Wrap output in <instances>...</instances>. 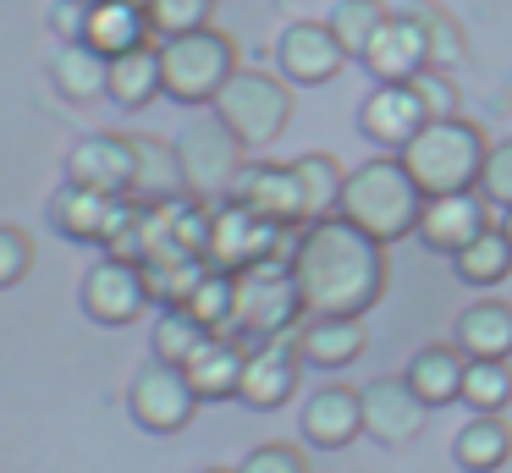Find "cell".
<instances>
[{
	"label": "cell",
	"mask_w": 512,
	"mask_h": 473,
	"mask_svg": "<svg viewBox=\"0 0 512 473\" xmlns=\"http://www.w3.org/2000/svg\"><path fill=\"white\" fill-rule=\"evenodd\" d=\"M237 473H309V457L292 440H265V446H254L237 462Z\"/></svg>",
	"instance_id": "cell-39"
},
{
	"label": "cell",
	"mask_w": 512,
	"mask_h": 473,
	"mask_svg": "<svg viewBox=\"0 0 512 473\" xmlns=\"http://www.w3.org/2000/svg\"><path fill=\"white\" fill-rule=\"evenodd\" d=\"M78 308L105 330H122L133 325L138 314H149V286H144V264L138 259H122V253H100V259L83 270V286H78Z\"/></svg>",
	"instance_id": "cell-9"
},
{
	"label": "cell",
	"mask_w": 512,
	"mask_h": 473,
	"mask_svg": "<svg viewBox=\"0 0 512 473\" xmlns=\"http://www.w3.org/2000/svg\"><path fill=\"white\" fill-rule=\"evenodd\" d=\"M138 204H166V198H193L188 176H182L177 143L149 138V132H133V193Z\"/></svg>",
	"instance_id": "cell-25"
},
{
	"label": "cell",
	"mask_w": 512,
	"mask_h": 473,
	"mask_svg": "<svg viewBox=\"0 0 512 473\" xmlns=\"http://www.w3.org/2000/svg\"><path fill=\"white\" fill-rule=\"evenodd\" d=\"M105 99L122 110H144L160 99V50L155 44H144V50H127L111 61V88H105Z\"/></svg>",
	"instance_id": "cell-29"
},
{
	"label": "cell",
	"mask_w": 512,
	"mask_h": 473,
	"mask_svg": "<svg viewBox=\"0 0 512 473\" xmlns=\"http://www.w3.org/2000/svg\"><path fill=\"white\" fill-rule=\"evenodd\" d=\"M83 44L100 50L105 61H116V55H127V50H144V44H155L149 11L138 6V0H94L89 17H83Z\"/></svg>",
	"instance_id": "cell-23"
},
{
	"label": "cell",
	"mask_w": 512,
	"mask_h": 473,
	"mask_svg": "<svg viewBox=\"0 0 512 473\" xmlns=\"http://www.w3.org/2000/svg\"><path fill=\"white\" fill-rule=\"evenodd\" d=\"M490 226H496V220H490V198L474 187V193L424 198V215H419V231H413V237H419L430 253L457 259V253H463L468 242L479 237V231H490Z\"/></svg>",
	"instance_id": "cell-16"
},
{
	"label": "cell",
	"mask_w": 512,
	"mask_h": 473,
	"mask_svg": "<svg viewBox=\"0 0 512 473\" xmlns=\"http://www.w3.org/2000/svg\"><path fill=\"white\" fill-rule=\"evenodd\" d=\"M479 193H485L496 209L512 204V138H507V143H490L485 171H479Z\"/></svg>",
	"instance_id": "cell-41"
},
{
	"label": "cell",
	"mask_w": 512,
	"mask_h": 473,
	"mask_svg": "<svg viewBox=\"0 0 512 473\" xmlns=\"http://www.w3.org/2000/svg\"><path fill=\"white\" fill-rule=\"evenodd\" d=\"M303 325V297L287 259H265L232 275V336H287Z\"/></svg>",
	"instance_id": "cell-6"
},
{
	"label": "cell",
	"mask_w": 512,
	"mask_h": 473,
	"mask_svg": "<svg viewBox=\"0 0 512 473\" xmlns=\"http://www.w3.org/2000/svg\"><path fill=\"white\" fill-rule=\"evenodd\" d=\"M413 17L424 22V39H430V66H441V72H452L457 61H468V28L452 17V11L441 6V0H413Z\"/></svg>",
	"instance_id": "cell-33"
},
{
	"label": "cell",
	"mask_w": 512,
	"mask_h": 473,
	"mask_svg": "<svg viewBox=\"0 0 512 473\" xmlns=\"http://www.w3.org/2000/svg\"><path fill=\"white\" fill-rule=\"evenodd\" d=\"M463 374H468V358L452 347V341H430V347H419L408 358V369H402V380H408V391L419 396L430 413H441V407L463 402Z\"/></svg>",
	"instance_id": "cell-22"
},
{
	"label": "cell",
	"mask_w": 512,
	"mask_h": 473,
	"mask_svg": "<svg viewBox=\"0 0 512 473\" xmlns=\"http://www.w3.org/2000/svg\"><path fill=\"white\" fill-rule=\"evenodd\" d=\"M358 402H364V435L375 446H413L430 424V407L408 391V380H369L358 385Z\"/></svg>",
	"instance_id": "cell-15"
},
{
	"label": "cell",
	"mask_w": 512,
	"mask_h": 473,
	"mask_svg": "<svg viewBox=\"0 0 512 473\" xmlns=\"http://www.w3.org/2000/svg\"><path fill=\"white\" fill-rule=\"evenodd\" d=\"M413 94L424 99V110H430V121H446V116H463V94H457V77L441 72V66H424L419 77H413Z\"/></svg>",
	"instance_id": "cell-38"
},
{
	"label": "cell",
	"mask_w": 512,
	"mask_h": 473,
	"mask_svg": "<svg viewBox=\"0 0 512 473\" xmlns=\"http://www.w3.org/2000/svg\"><path fill=\"white\" fill-rule=\"evenodd\" d=\"M298 231L303 226H276V220L254 215L248 204L237 198H215V215H210V253L204 264L210 270H248V264H265V259H292L298 248Z\"/></svg>",
	"instance_id": "cell-7"
},
{
	"label": "cell",
	"mask_w": 512,
	"mask_h": 473,
	"mask_svg": "<svg viewBox=\"0 0 512 473\" xmlns=\"http://www.w3.org/2000/svg\"><path fill=\"white\" fill-rule=\"evenodd\" d=\"M452 347L463 352V358H474V363L512 358V303H501V297L468 303L463 314L452 319Z\"/></svg>",
	"instance_id": "cell-24"
},
{
	"label": "cell",
	"mask_w": 512,
	"mask_h": 473,
	"mask_svg": "<svg viewBox=\"0 0 512 473\" xmlns=\"http://www.w3.org/2000/svg\"><path fill=\"white\" fill-rule=\"evenodd\" d=\"M144 11H149V33L160 44V39H182V33L210 28L215 0H144Z\"/></svg>",
	"instance_id": "cell-36"
},
{
	"label": "cell",
	"mask_w": 512,
	"mask_h": 473,
	"mask_svg": "<svg viewBox=\"0 0 512 473\" xmlns=\"http://www.w3.org/2000/svg\"><path fill=\"white\" fill-rule=\"evenodd\" d=\"M210 110L243 149H270V143L292 127L298 99H292L287 77L265 72V66H237V72L226 77V88L210 99Z\"/></svg>",
	"instance_id": "cell-4"
},
{
	"label": "cell",
	"mask_w": 512,
	"mask_h": 473,
	"mask_svg": "<svg viewBox=\"0 0 512 473\" xmlns=\"http://www.w3.org/2000/svg\"><path fill=\"white\" fill-rule=\"evenodd\" d=\"M496 226H501V237H507V242H512V204H507V209H501V220H496Z\"/></svg>",
	"instance_id": "cell-43"
},
{
	"label": "cell",
	"mask_w": 512,
	"mask_h": 473,
	"mask_svg": "<svg viewBox=\"0 0 512 473\" xmlns=\"http://www.w3.org/2000/svg\"><path fill=\"white\" fill-rule=\"evenodd\" d=\"M243 363H248V341L232 336V330H215V336L182 363V374H188L199 402H237V391H243Z\"/></svg>",
	"instance_id": "cell-20"
},
{
	"label": "cell",
	"mask_w": 512,
	"mask_h": 473,
	"mask_svg": "<svg viewBox=\"0 0 512 473\" xmlns=\"http://www.w3.org/2000/svg\"><path fill=\"white\" fill-rule=\"evenodd\" d=\"M298 380H303L298 330H287V336H259V341H248L243 391H237V402L259 407V413H276V407H287V402H292Z\"/></svg>",
	"instance_id": "cell-11"
},
{
	"label": "cell",
	"mask_w": 512,
	"mask_h": 473,
	"mask_svg": "<svg viewBox=\"0 0 512 473\" xmlns=\"http://www.w3.org/2000/svg\"><path fill=\"white\" fill-rule=\"evenodd\" d=\"M199 473H237V468H199Z\"/></svg>",
	"instance_id": "cell-44"
},
{
	"label": "cell",
	"mask_w": 512,
	"mask_h": 473,
	"mask_svg": "<svg viewBox=\"0 0 512 473\" xmlns=\"http://www.w3.org/2000/svg\"><path fill=\"white\" fill-rule=\"evenodd\" d=\"M199 407L204 402L193 396L188 374L171 369V363H149V369H138L133 385H127V413H133V424L144 429V435H182Z\"/></svg>",
	"instance_id": "cell-10"
},
{
	"label": "cell",
	"mask_w": 512,
	"mask_h": 473,
	"mask_svg": "<svg viewBox=\"0 0 512 473\" xmlns=\"http://www.w3.org/2000/svg\"><path fill=\"white\" fill-rule=\"evenodd\" d=\"M237 204H248L254 215L276 220V226H309V198H303V182L292 165L281 160H248L243 171H237L232 193Z\"/></svg>",
	"instance_id": "cell-13"
},
{
	"label": "cell",
	"mask_w": 512,
	"mask_h": 473,
	"mask_svg": "<svg viewBox=\"0 0 512 473\" xmlns=\"http://www.w3.org/2000/svg\"><path fill=\"white\" fill-rule=\"evenodd\" d=\"M67 182L94 193H133V132H89L67 154Z\"/></svg>",
	"instance_id": "cell-18"
},
{
	"label": "cell",
	"mask_w": 512,
	"mask_h": 473,
	"mask_svg": "<svg viewBox=\"0 0 512 473\" xmlns=\"http://www.w3.org/2000/svg\"><path fill=\"white\" fill-rule=\"evenodd\" d=\"M424 121H430V110L413 94V83H375L369 99L358 105V132H364L369 143H380V149H391V154L408 149L424 132Z\"/></svg>",
	"instance_id": "cell-17"
},
{
	"label": "cell",
	"mask_w": 512,
	"mask_h": 473,
	"mask_svg": "<svg viewBox=\"0 0 512 473\" xmlns=\"http://www.w3.org/2000/svg\"><path fill=\"white\" fill-rule=\"evenodd\" d=\"M512 457V424L501 413H474L452 435V462L463 473H496Z\"/></svg>",
	"instance_id": "cell-27"
},
{
	"label": "cell",
	"mask_w": 512,
	"mask_h": 473,
	"mask_svg": "<svg viewBox=\"0 0 512 473\" xmlns=\"http://www.w3.org/2000/svg\"><path fill=\"white\" fill-rule=\"evenodd\" d=\"M292 171H298L303 198H309V220L336 215V204H342V187H347L342 160H336V154H325V149H314V154H298V160H292Z\"/></svg>",
	"instance_id": "cell-31"
},
{
	"label": "cell",
	"mask_w": 512,
	"mask_h": 473,
	"mask_svg": "<svg viewBox=\"0 0 512 473\" xmlns=\"http://www.w3.org/2000/svg\"><path fill=\"white\" fill-rule=\"evenodd\" d=\"M364 72L375 83H413V77L430 66V39H424V22L413 11H391L375 28V39L364 44Z\"/></svg>",
	"instance_id": "cell-14"
},
{
	"label": "cell",
	"mask_w": 512,
	"mask_h": 473,
	"mask_svg": "<svg viewBox=\"0 0 512 473\" xmlns=\"http://www.w3.org/2000/svg\"><path fill=\"white\" fill-rule=\"evenodd\" d=\"M122 198H127V193H122ZM122 198L67 182L56 198H50V226H56V237H67V242L105 248V237H111V220H116V204H122Z\"/></svg>",
	"instance_id": "cell-21"
},
{
	"label": "cell",
	"mask_w": 512,
	"mask_h": 473,
	"mask_svg": "<svg viewBox=\"0 0 512 473\" xmlns=\"http://www.w3.org/2000/svg\"><path fill=\"white\" fill-rule=\"evenodd\" d=\"M369 347V330L358 319H303L298 325V352L303 369H347Z\"/></svg>",
	"instance_id": "cell-26"
},
{
	"label": "cell",
	"mask_w": 512,
	"mask_h": 473,
	"mask_svg": "<svg viewBox=\"0 0 512 473\" xmlns=\"http://www.w3.org/2000/svg\"><path fill=\"white\" fill-rule=\"evenodd\" d=\"M78 6H94V0H78Z\"/></svg>",
	"instance_id": "cell-45"
},
{
	"label": "cell",
	"mask_w": 512,
	"mask_h": 473,
	"mask_svg": "<svg viewBox=\"0 0 512 473\" xmlns=\"http://www.w3.org/2000/svg\"><path fill=\"white\" fill-rule=\"evenodd\" d=\"M298 429H303V446L342 451V446H353V440L364 435V402H358L353 385L331 380V385H320V391L303 402Z\"/></svg>",
	"instance_id": "cell-19"
},
{
	"label": "cell",
	"mask_w": 512,
	"mask_h": 473,
	"mask_svg": "<svg viewBox=\"0 0 512 473\" xmlns=\"http://www.w3.org/2000/svg\"><path fill=\"white\" fill-rule=\"evenodd\" d=\"M347 61H353V55L342 50V39L331 33V22H325V17L287 22V28H281V39H276V66H281V77H287L292 88L331 83Z\"/></svg>",
	"instance_id": "cell-12"
},
{
	"label": "cell",
	"mask_w": 512,
	"mask_h": 473,
	"mask_svg": "<svg viewBox=\"0 0 512 473\" xmlns=\"http://www.w3.org/2000/svg\"><path fill=\"white\" fill-rule=\"evenodd\" d=\"M287 264L303 297V319H364L391 286L386 242L364 237L342 215L309 220Z\"/></svg>",
	"instance_id": "cell-1"
},
{
	"label": "cell",
	"mask_w": 512,
	"mask_h": 473,
	"mask_svg": "<svg viewBox=\"0 0 512 473\" xmlns=\"http://www.w3.org/2000/svg\"><path fill=\"white\" fill-rule=\"evenodd\" d=\"M182 308H188L204 330H232V275H226V270H204Z\"/></svg>",
	"instance_id": "cell-37"
},
{
	"label": "cell",
	"mask_w": 512,
	"mask_h": 473,
	"mask_svg": "<svg viewBox=\"0 0 512 473\" xmlns=\"http://www.w3.org/2000/svg\"><path fill=\"white\" fill-rule=\"evenodd\" d=\"M336 215L353 220L364 237L375 242H402L419 231V215H424V193L408 171H402L397 154H375V160L353 165L347 171V187H342V204Z\"/></svg>",
	"instance_id": "cell-2"
},
{
	"label": "cell",
	"mask_w": 512,
	"mask_h": 473,
	"mask_svg": "<svg viewBox=\"0 0 512 473\" xmlns=\"http://www.w3.org/2000/svg\"><path fill=\"white\" fill-rule=\"evenodd\" d=\"M210 336H215V330H204L199 319L188 314V308H160L155 330H149V347H155V363H171V369H182V363H188Z\"/></svg>",
	"instance_id": "cell-32"
},
{
	"label": "cell",
	"mask_w": 512,
	"mask_h": 473,
	"mask_svg": "<svg viewBox=\"0 0 512 473\" xmlns=\"http://www.w3.org/2000/svg\"><path fill=\"white\" fill-rule=\"evenodd\" d=\"M463 402L474 407V413H501V407H512V358H485L474 363L468 358V374H463Z\"/></svg>",
	"instance_id": "cell-34"
},
{
	"label": "cell",
	"mask_w": 512,
	"mask_h": 473,
	"mask_svg": "<svg viewBox=\"0 0 512 473\" xmlns=\"http://www.w3.org/2000/svg\"><path fill=\"white\" fill-rule=\"evenodd\" d=\"M386 17H391V6H380V0H336L325 22H331V33L342 39V50L358 61V55H364V44L375 39V28Z\"/></svg>",
	"instance_id": "cell-35"
},
{
	"label": "cell",
	"mask_w": 512,
	"mask_h": 473,
	"mask_svg": "<svg viewBox=\"0 0 512 473\" xmlns=\"http://www.w3.org/2000/svg\"><path fill=\"white\" fill-rule=\"evenodd\" d=\"M160 94L177 99V105H210L215 94L226 88V77L237 72V39L210 28L182 33V39H160Z\"/></svg>",
	"instance_id": "cell-5"
},
{
	"label": "cell",
	"mask_w": 512,
	"mask_h": 473,
	"mask_svg": "<svg viewBox=\"0 0 512 473\" xmlns=\"http://www.w3.org/2000/svg\"><path fill=\"white\" fill-rule=\"evenodd\" d=\"M34 270V237L23 226H0V292H12Z\"/></svg>",
	"instance_id": "cell-40"
},
{
	"label": "cell",
	"mask_w": 512,
	"mask_h": 473,
	"mask_svg": "<svg viewBox=\"0 0 512 473\" xmlns=\"http://www.w3.org/2000/svg\"><path fill=\"white\" fill-rule=\"evenodd\" d=\"M452 264H457V281H468V286L485 292V286H501L512 275V242L501 237V226H490V231H479Z\"/></svg>",
	"instance_id": "cell-30"
},
{
	"label": "cell",
	"mask_w": 512,
	"mask_h": 473,
	"mask_svg": "<svg viewBox=\"0 0 512 473\" xmlns=\"http://www.w3.org/2000/svg\"><path fill=\"white\" fill-rule=\"evenodd\" d=\"M485 154H490V138L479 121L446 116V121H424V132L408 149H397V160L419 182L424 198H441V193H474Z\"/></svg>",
	"instance_id": "cell-3"
},
{
	"label": "cell",
	"mask_w": 512,
	"mask_h": 473,
	"mask_svg": "<svg viewBox=\"0 0 512 473\" xmlns=\"http://www.w3.org/2000/svg\"><path fill=\"white\" fill-rule=\"evenodd\" d=\"M50 83H56L61 99H72V105H89V99H105V88H111V61H105L100 50H89V44H61V55L50 61Z\"/></svg>",
	"instance_id": "cell-28"
},
{
	"label": "cell",
	"mask_w": 512,
	"mask_h": 473,
	"mask_svg": "<svg viewBox=\"0 0 512 473\" xmlns=\"http://www.w3.org/2000/svg\"><path fill=\"white\" fill-rule=\"evenodd\" d=\"M171 143H177V160H182V176H188V193L193 198H210V204L232 193L237 171L248 165V149L221 127V121H215V110L188 116Z\"/></svg>",
	"instance_id": "cell-8"
},
{
	"label": "cell",
	"mask_w": 512,
	"mask_h": 473,
	"mask_svg": "<svg viewBox=\"0 0 512 473\" xmlns=\"http://www.w3.org/2000/svg\"><path fill=\"white\" fill-rule=\"evenodd\" d=\"M83 17H89V6H78V0H56V6H50V28L61 33V44L83 39Z\"/></svg>",
	"instance_id": "cell-42"
}]
</instances>
